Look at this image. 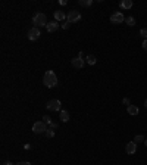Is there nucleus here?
Segmentation results:
<instances>
[{
    "instance_id": "1",
    "label": "nucleus",
    "mask_w": 147,
    "mask_h": 165,
    "mask_svg": "<svg viewBox=\"0 0 147 165\" xmlns=\"http://www.w3.org/2000/svg\"><path fill=\"white\" fill-rule=\"evenodd\" d=\"M43 83H44V85L47 89H53L57 85V77H56V72L51 71V69H49V71H46L44 77H43Z\"/></svg>"
},
{
    "instance_id": "2",
    "label": "nucleus",
    "mask_w": 147,
    "mask_h": 165,
    "mask_svg": "<svg viewBox=\"0 0 147 165\" xmlns=\"http://www.w3.org/2000/svg\"><path fill=\"white\" fill-rule=\"evenodd\" d=\"M32 24L36 25L37 28H40V27H47V16L44 15V13H41V12H38V13H36L32 16Z\"/></svg>"
},
{
    "instance_id": "3",
    "label": "nucleus",
    "mask_w": 147,
    "mask_h": 165,
    "mask_svg": "<svg viewBox=\"0 0 147 165\" xmlns=\"http://www.w3.org/2000/svg\"><path fill=\"white\" fill-rule=\"evenodd\" d=\"M47 128H49V125L44 121H37V123H34V125H32V131L36 134H41V133H46Z\"/></svg>"
},
{
    "instance_id": "4",
    "label": "nucleus",
    "mask_w": 147,
    "mask_h": 165,
    "mask_svg": "<svg viewBox=\"0 0 147 165\" xmlns=\"http://www.w3.org/2000/svg\"><path fill=\"white\" fill-rule=\"evenodd\" d=\"M60 106H62V103H60V100H57V99H51V100H49V102H47V105H46V108H47L49 111H53V112L60 111Z\"/></svg>"
},
{
    "instance_id": "5",
    "label": "nucleus",
    "mask_w": 147,
    "mask_h": 165,
    "mask_svg": "<svg viewBox=\"0 0 147 165\" xmlns=\"http://www.w3.org/2000/svg\"><path fill=\"white\" fill-rule=\"evenodd\" d=\"M68 22H71V24H74V22H78V21H81V13L78 12V11H71V12H68Z\"/></svg>"
},
{
    "instance_id": "6",
    "label": "nucleus",
    "mask_w": 147,
    "mask_h": 165,
    "mask_svg": "<svg viewBox=\"0 0 147 165\" xmlns=\"http://www.w3.org/2000/svg\"><path fill=\"white\" fill-rule=\"evenodd\" d=\"M110 22H112V24H122V22H125L124 13H122V12H115L113 15L110 16Z\"/></svg>"
},
{
    "instance_id": "7",
    "label": "nucleus",
    "mask_w": 147,
    "mask_h": 165,
    "mask_svg": "<svg viewBox=\"0 0 147 165\" xmlns=\"http://www.w3.org/2000/svg\"><path fill=\"white\" fill-rule=\"evenodd\" d=\"M40 36H41V32H40V30H38L37 27H34V28H31V30L28 31V38H30L31 41L38 40V38H40Z\"/></svg>"
},
{
    "instance_id": "8",
    "label": "nucleus",
    "mask_w": 147,
    "mask_h": 165,
    "mask_svg": "<svg viewBox=\"0 0 147 165\" xmlns=\"http://www.w3.org/2000/svg\"><path fill=\"white\" fill-rule=\"evenodd\" d=\"M84 59L82 58H74V59H71V65L74 66V68H76V69H81L82 66H84Z\"/></svg>"
},
{
    "instance_id": "9",
    "label": "nucleus",
    "mask_w": 147,
    "mask_h": 165,
    "mask_svg": "<svg viewBox=\"0 0 147 165\" xmlns=\"http://www.w3.org/2000/svg\"><path fill=\"white\" fill-rule=\"evenodd\" d=\"M125 152H127L128 155H134V153L137 152V143H135V142H129V143H127V146H125Z\"/></svg>"
},
{
    "instance_id": "10",
    "label": "nucleus",
    "mask_w": 147,
    "mask_h": 165,
    "mask_svg": "<svg viewBox=\"0 0 147 165\" xmlns=\"http://www.w3.org/2000/svg\"><path fill=\"white\" fill-rule=\"evenodd\" d=\"M127 112L131 117H135V115H138L140 114V109H138V106H134V105H129V106H127Z\"/></svg>"
},
{
    "instance_id": "11",
    "label": "nucleus",
    "mask_w": 147,
    "mask_h": 165,
    "mask_svg": "<svg viewBox=\"0 0 147 165\" xmlns=\"http://www.w3.org/2000/svg\"><path fill=\"white\" fill-rule=\"evenodd\" d=\"M57 28H59V24H57L56 21H51V22H49V24H47V27H46V30H47L49 32H55Z\"/></svg>"
},
{
    "instance_id": "12",
    "label": "nucleus",
    "mask_w": 147,
    "mask_h": 165,
    "mask_svg": "<svg viewBox=\"0 0 147 165\" xmlns=\"http://www.w3.org/2000/svg\"><path fill=\"white\" fill-rule=\"evenodd\" d=\"M68 18V16L65 15V12H62V11H56L55 12V21H65Z\"/></svg>"
},
{
    "instance_id": "13",
    "label": "nucleus",
    "mask_w": 147,
    "mask_h": 165,
    "mask_svg": "<svg viewBox=\"0 0 147 165\" xmlns=\"http://www.w3.org/2000/svg\"><path fill=\"white\" fill-rule=\"evenodd\" d=\"M59 118H60V121H62V123H68V121H69V114H68V111H60Z\"/></svg>"
},
{
    "instance_id": "14",
    "label": "nucleus",
    "mask_w": 147,
    "mask_h": 165,
    "mask_svg": "<svg viewBox=\"0 0 147 165\" xmlns=\"http://www.w3.org/2000/svg\"><path fill=\"white\" fill-rule=\"evenodd\" d=\"M121 7H122V9H129V7H132V0H122V2H121Z\"/></svg>"
},
{
    "instance_id": "15",
    "label": "nucleus",
    "mask_w": 147,
    "mask_h": 165,
    "mask_svg": "<svg viewBox=\"0 0 147 165\" xmlns=\"http://www.w3.org/2000/svg\"><path fill=\"white\" fill-rule=\"evenodd\" d=\"M85 62H87L88 65H94L97 62V59H96V56H93V55H88L87 56V60H85Z\"/></svg>"
},
{
    "instance_id": "16",
    "label": "nucleus",
    "mask_w": 147,
    "mask_h": 165,
    "mask_svg": "<svg viewBox=\"0 0 147 165\" xmlns=\"http://www.w3.org/2000/svg\"><path fill=\"white\" fill-rule=\"evenodd\" d=\"M93 5V0H80V6L82 7H88Z\"/></svg>"
},
{
    "instance_id": "17",
    "label": "nucleus",
    "mask_w": 147,
    "mask_h": 165,
    "mask_svg": "<svg viewBox=\"0 0 147 165\" xmlns=\"http://www.w3.org/2000/svg\"><path fill=\"white\" fill-rule=\"evenodd\" d=\"M125 21H127V25H129V27H134V25H135L134 16H128V18H125Z\"/></svg>"
},
{
    "instance_id": "18",
    "label": "nucleus",
    "mask_w": 147,
    "mask_h": 165,
    "mask_svg": "<svg viewBox=\"0 0 147 165\" xmlns=\"http://www.w3.org/2000/svg\"><path fill=\"white\" fill-rule=\"evenodd\" d=\"M144 140H146V138H144L141 134H137V136L134 137V142H135V143H140V142H144Z\"/></svg>"
},
{
    "instance_id": "19",
    "label": "nucleus",
    "mask_w": 147,
    "mask_h": 165,
    "mask_svg": "<svg viewBox=\"0 0 147 165\" xmlns=\"http://www.w3.org/2000/svg\"><path fill=\"white\" fill-rule=\"evenodd\" d=\"M46 136L49 137V138H51L55 136V130H51V128H47V131H46Z\"/></svg>"
},
{
    "instance_id": "20",
    "label": "nucleus",
    "mask_w": 147,
    "mask_h": 165,
    "mask_svg": "<svg viewBox=\"0 0 147 165\" xmlns=\"http://www.w3.org/2000/svg\"><path fill=\"white\" fill-rule=\"evenodd\" d=\"M140 36H141L144 40H147V28H141V31H140Z\"/></svg>"
},
{
    "instance_id": "21",
    "label": "nucleus",
    "mask_w": 147,
    "mask_h": 165,
    "mask_svg": "<svg viewBox=\"0 0 147 165\" xmlns=\"http://www.w3.org/2000/svg\"><path fill=\"white\" fill-rule=\"evenodd\" d=\"M43 118H44V119H43V121H44V123H46L47 125H49L50 123H53V121L50 119V117H49V115H44V117H43Z\"/></svg>"
},
{
    "instance_id": "22",
    "label": "nucleus",
    "mask_w": 147,
    "mask_h": 165,
    "mask_svg": "<svg viewBox=\"0 0 147 165\" xmlns=\"http://www.w3.org/2000/svg\"><path fill=\"white\" fill-rule=\"evenodd\" d=\"M122 103H124V105H127V106H129V105H131V100H129L128 97H125V99H122Z\"/></svg>"
},
{
    "instance_id": "23",
    "label": "nucleus",
    "mask_w": 147,
    "mask_h": 165,
    "mask_svg": "<svg viewBox=\"0 0 147 165\" xmlns=\"http://www.w3.org/2000/svg\"><path fill=\"white\" fill-rule=\"evenodd\" d=\"M49 128H51V130H57V124H56V123H50V124H49Z\"/></svg>"
},
{
    "instance_id": "24",
    "label": "nucleus",
    "mask_w": 147,
    "mask_h": 165,
    "mask_svg": "<svg viewBox=\"0 0 147 165\" xmlns=\"http://www.w3.org/2000/svg\"><path fill=\"white\" fill-rule=\"evenodd\" d=\"M69 27H71V22H68V21H66L65 24H62V28H63V30H68Z\"/></svg>"
},
{
    "instance_id": "25",
    "label": "nucleus",
    "mask_w": 147,
    "mask_h": 165,
    "mask_svg": "<svg viewBox=\"0 0 147 165\" xmlns=\"http://www.w3.org/2000/svg\"><path fill=\"white\" fill-rule=\"evenodd\" d=\"M15 165H31L28 161H21V162H18V164H15Z\"/></svg>"
},
{
    "instance_id": "26",
    "label": "nucleus",
    "mask_w": 147,
    "mask_h": 165,
    "mask_svg": "<svg viewBox=\"0 0 147 165\" xmlns=\"http://www.w3.org/2000/svg\"><path fill=\"white\" fill-rule=\"evenodd\" d=\"M143 49L147 52V40H144V41H143Z\"/></svg>"
},
{
    "instance_id": "27",
    "label": "nucleus",
    "mask_w": 147,
    "mask_h": 165,
    "mask_svg": "<svg viewBox=\"0 0 147 165\" xmlns=\"http://www.w3.org/2000/svg\"><path fill=\"white\" fill-rule=\"evenodd\" d=\"M144 106H146V109H147V99L144 100Z\"/></svg>"
},
{
    "instance_id": "28",
    "label": "nucleus",
    "mask_w": 147,
    "mask_h": 165,
    "mask_svg": "<svg viewBox=\"0 0 147 165\" xmlns=\"http://www.w3.org/2000/svg\"><path fill=\"white\" fill-rule=\"evenodd\" d=\"M5 165H13V164H12V162H6Z\"/></svg>"
},
{
    "instance_id": "29",
    "label": "nucleus",
    "mask_w": 147,
    "mask_h": 165,
    "mask_svg": "<svg viewBox=\"0 0 147 165\" xmlns=\"http://www.w3.org/2000/svg\"><path fill=\"white\" fill-rule=\"evenodd\" d=\"M144 144H146V146H147V138H146V140H144Z\"/></svg>"
}]
</instances>
